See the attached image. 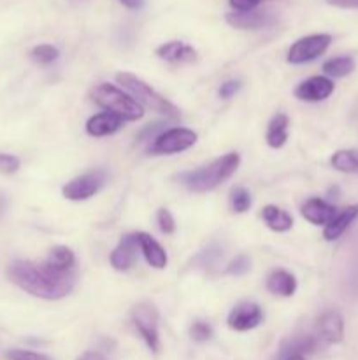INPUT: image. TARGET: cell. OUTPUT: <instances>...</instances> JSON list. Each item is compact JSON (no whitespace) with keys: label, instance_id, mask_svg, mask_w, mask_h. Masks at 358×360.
<instances>
[{"label":"cell","instance_id":"1","mask_svg":"<svg viewBox=\"0 0 358 360\" xmlns=\"http://www.w3.org/2000/svg\"><path fill=\"white\" fill-rule=\"evenodd\" d=\"M7 276L21 290L48 301L65 297L76 283L74 271H58L48 262L35 264L30 260H16L11 264Z\"/></svg>","mask_w":358,"mask_h":360},{"label":"cell","instance_id":"2","mask_svg":"<svg viewBox=\"0 0 358 360\" xmlns=\"http://www.w3.org/2000/svg\"><path fill=\"white\" fill-rule=\"evenodd\" d=\"M239 160L241 158L237 153H228L214 160L213 164L206 165V167L185 172V174L179 176V179L186 188L193 190V192H207V190L216 188L221 183L227 181L237 171Z\"/></svg>","mask_w":358,"mask_h":360},{"label":"cell","instance_id":"3","mask_svg":"<svg viewBox=\"0 0 358 360\" xmlns=\"http://www.w3.org/2000/svg\"><path fill=\"white\" fill-rule=\"evenodd\" d=\"M91 98L95 101V104L100 105L107 112L116 115L123 122H135V120L142 118L144 115L139 102L126 95L123 90L116 88L114 84L102 83L95 86V90L91 91Z\"/></svg>","mask_w":358,"mask_h":360},{"label":"cell","instance_id":"4","mask_svg":"<svg viewBox=\"0 0 358 360\" xmlns=\"http://www.w3.org/2000/svg\"><path fill=\"white\" fill-rule=\"evenodd\" d=\"M116 79L133 95V98H135L139 104L146 105L151 111L158 112V115L168 116V118H178L179 116L178 108H175L172 102H168L167 98L161 97V95L158 94V91H154L150 84L144 83L142 79H139V77L133 76V74L119 72L118 76H116Z\"/></svg>","mask_w":358,"mask_h":360},{"label":"cell","instance_id":"5","mask_svg":"<svg viewBox=\"0 0 358 360\" xmlns=\"http://www.w3.org/2000/svg\"><path fill=\"white\" fill-rule=\"evenodd\" d=\"M132 322L137 333L144 340L153 354L160 352V336H158V311L151 302H139L132 309Z\"/></svg>","mask_w":358,"mask_h":360},{"label":"cell","instance_id":"6","mask_svg":"<svg viewBox=\"0 0 358 360\" xmlns=\"http://www.w3.org/2000/svg\"><path fill=\"white\" fill-rule=\"evenodd\" d=\"M332 44V35L329 34H314L307 35V37H302L298 41H295L291 44V48L288 49L286 60L293 65H300V63H307L316 60L318 56H321L323 53L329 49V46Z\"/></svg>","mask_w":358,"mask_h":360},{"label":"cell","instance_id":"7","mask_svg":"<svg viewBox=\"0 0 358 360\" xmlns=\"http://www.w3.org/2000/svg\"><path fill=\"white\" fill-rule=\"evenodd\" d=\"M197 143V134L190 129H168L154 137L151 153L172 155L181 153Z\"/></svg>","mask_w":358,"mask_h":360},{"label":"cell","instance_id":"8","mask_svg":"<svg viewBox=\"0 0 358 360\" xmlns=\"http://www.w3.org/2000/svg\"><path fill=\"white\" fill-rule=\"evenodd\" d=\"M107 174L100 169L86 172L83 176H77L72 181L63 186V197L69 200H86L93 197L98 190L104 186Z\"/></svg>","mask_w":358,"mask_h":360},{"label":"cell","instance_id":"9","mask_svg":"<svg viewBox=\"0 0 358 360\" xmlns=\"http://www.w3.org/2000/svg\"><path fill=\"white\" fill-rule=\"evenodd\" d=\"M263 320V313L255 302H241L228 315V327L237 333H246L258 327Z\"/></svg>","mask_w":358,"mask_h":360},{"label":"cell","instance_id":"10","mask_svg":"<svg viewBox=\"0 0 358 360\" xmlns=\"http://www.w3.org/2000/svg\"><path fill=\"white\" fill-rule=\"evenodd\" d=\"M316 336L325 345H337L344 338V320L339 311L330 309L318 319L316 323Z\"/></svg>","mask_w":358,"mask_h":360},{"label":"cell","instance_id":"11","mask_svg":"<svg viewBox=\"0 0 358 360\" xmlns=\"http://www.w3.org/2000/svg\"><path fill=\"white\" fill-rule=\"evenodd\" d=\"M333 94V81L325 76H312L295 88V97L305 102H319Z\"/></svg>","mask_w":358,"mask_h":360},{"label":"cell","instance_id":"12","mask_svg":"<svg viewBox=\"0 0 358 360\" xmlns=\"http://www.w3.org/2000/svg\"><path fill=\"white\" fill-rule=\"evenodd\" d=\"M157 55L161 60L171 63H192L199 58V53L193 46L185 44L181 41H171L157 48Z\"/></svg>","mask_w":358,"mask_h":360},{"label":"cell","instance_id":"13","mask_svg":"<svg viewBox=\"0 0 358 360\" xmlns=\"http://www.w3.org/2000/svg\"><path fill=\"white\" fill-rule=\"evenodd\" d=\"M137 236L128 234L121 238L119 245L111 253V266L116 271H128L133 266L137 257Z\"/></svg>","mask_w":358,"mask_h":360},{"label":"cell","instance_id":"14","mask_svg":"<svg viewBox=\"0 0 358 360\" xmlns=\"http://www.w3.org/2000/svg\"><path fill=\"white\" fill-rule=\"evenodd\" d=\"M227 23L234 28H241V30H256V28L267 27L272 21V16L263 11H246V13H228Z\"/></svg>","mask_w":358,"mask_h":360},{"label":"cell","instance_id":"15","mask_svg":"<svg viewBox=\"0 0 358 360\" xmlns=\"http://www.w3.org/2000/svg\"><path fill=\"white\" fill-rule=\"evenodd\" d=\"M300 213L312 225H329L337 214V210L323 199H309L302 206Z\"/></svg>","mask_w":358,"mask_h":360},{"label":"cell","instance_id":"16","mask_svg":"<svg viewBox=\"0 0 358 360\" xmlns=\"http://www.w3.org/2000/svg\"><path fill=\"white\" fill-rule=\"evenodd\" d=\"M137 245H139L140 252H142L144 259L154 269H165L167 266V253L161 248L160 243L154 241L150 234L146 232H137Z\"/></svg>","mask_w":358,"mask_h":360},{"label":"cell","instance_id":"17","mask_svg":"<svg viewBox=\"0 0 358 360\" xmlns=\"http://www.w3.org/2000/svg\"><path fill=\"white\" fill-rule=\"evenodd\" d=\"M123 127V120L118 118L112 112H100V115H95L88 120L86 123V132L91 137H105L111 136V134L118 132Z\"/></svg>","mask_w":358,"mask_h":360},{"label":"cell","instance_id":"18","mask_svg":"<svg viewBox=\"0 0 358 360\" xmlns=\"http://www.w3.org/2000/svg\"><path fill=\"white\" fill-rule=\"evenodd\" d=\"M357 218H358V204L344 207L340 213H337L336 217H333V220L330 221L329 225H325L323 238H325L326 241H336V239H339L340 236L347 231V227H350Z\"/></svg>","mask_w":358,"mask_h":360},{"label":"cell","instance_id":"19","mask_svg":"<svg viewBox=\"0 0 358 360\" xmlns=\"http://www.w3.org/2000/svg\"><path fill=\"white\" fill-rule=\"evenodd\" d=\"M319 345H321V341L318 340V336L291 338V340L284 341L283 347H281L279 360H286L288 357H293V355H302L304 357V355L314 354Z\"/></svg>","mask_w":358,"mask_h":360},{"label":"cell","instance_id":"20","mask_svg":"<svg viewBox=\"0 0 358 360\" xmlns=\"http://www.w3.org/2000/svg\"><path fill=\"white\" fill-rule=\"evenodd\" d=\"M267 290L272 292L276 295H283V297H290L297 290V280L293 274L288 271L277 269L267 276Z\"/></svg>","mask_w":358,"mask_h":360},{"label":"cell","instance_id":"21","mask_svg":"<svg viewBox=\"0 0 358 360\" xmlns=\"http://www.w3.org/2000/svg\"><path fill=\"white\" fill-rule=\"evenodd\" d=\"M267 144L270 148H281L284 146L288 139V116L286 115H276L269 123V129H267Z\"/></svg>","mask_w":358,"mask_h":360},{"label":"cell","instance_id":"22","mask_svg":"<svg viewBox=\"0 0 358 360\" xmlns=\"http://www.w3.org/2000/svg\"><path fill=\"white\" fill-rule=\"evenodd\" d=\"M263 221L267 224V227L272 229L274 232H286L290 231L293 220H291L290 214L286 211L279 210L277 206H265L262 211Z\"/></svg>","mask_w":358,"mask_h":360},{"label":"cell","instance_id":"23","mask_svg":"<svg viewBox=\"0 0 358 360\" xmlns=\"http://www.w3.org/2000/svg\"><path fill=\"white\" fill-rule=\"evenodd\" d=\"M330 164H332V167L336 169V171L354 174V172H358V151H336V153L332 155V158H330Z\"/></svg>","mask_w":358,"mask_h":360},{"label":"cell","instance_id":"24","mask_svg":"<svg viewBox=\"0 0 358 360\" xmlns=\"http://www.w3.org/2000/svg\"><path fill=\"white\" fill-rule=\"evenodd\" d=\"M354 70V60L351 56H336L323 63V72L330 77H344Z\"/></svg>","mask_w":358,"mask_h":360},{"label":"cell","instance_id":"25","mask_svg":"<svg viewBox=\"0 0 358 360\" xmlns=\"http://www.w3.org/2000/svg\"><path fill=\"white\" fill-rule=\"evenodd\" d=\"M74 262H76V257H74V252L67 246H56L49 252L48 264L51 267L58 271H72Z\"/></svg>","mask_w":358,"mask_h":360},{"label":"cell","instance_id":"26","mask_svg":"<svg viewBox=\"0 0 358 360\" xmlns=\"http://www.w3.org/2000/svg\"><path fill=\"white\" fill-rule=\"evenodd\" d=\"M58 49L51 44H39L30 51L32 60L39 63V65H49V63H53L58 58Z\"/></svg>","mask_w":358,"mask_h":360},{"label":"cell","instance_id":"27","mask_svg":"<svg viewBox=\"0 0 358 360\" xmlns=\"http://www.w3.org/2000/svg\"><path fill=\"white\" fill-rule=\"evenodd\" d=\"M230 204L235 213H244L251 206V195L246 188H234L230 195Z\"/></svg>","mask_w":358,"mask_h":360},{"label":"cell","instance_id":"28","mask_svg":"<svg viewBox=\"0 0 358 360\" xmlns=\"http://www.w3.org/2000/svg\"><path fill=\"white\" fill-rule=\"evenodd\" d=\"M190 336L197 343H206V341H209L213 338V329L206 322H195L192 326V329H190Z\"/></svg>","mask_w":358,"mask_h":360},{"label":"cell","instance_id":"29","mask_svg":"<svg viewBox=\"0 0 358 360\" xmlns=\"http://www.w3.org/2000/svg\"><path fill=\"white\" fill-rule=\"evenodd\" d=\"M157 221L158 227H160V231L164 232V234H172V232L175 231V221L168 210H158Z\"/></svg>","mask_w":358,"mask_h":360},{"label":"cell","instance_id":"30","mask_svg":"<svg viewBox=\"0 0 358 360\" xmlns=\"http://www.w3.org/2000/svg\"><path fill=\"white\" fill-rule=\"evenodd\" d=\"M20 169V158L14 155L0 153V174H14Z\"/></svg>","mask_w":358,"mask_h":360},{"label":"cell","instance_id":"31","mask_svg":"<svg viewBox=\"0 0 358 360\" xmlns=\"http://www.w3.org/2000/svg\"><path fill=\"white\" fill-rule=\"evenodd\" d=\"M249 259L246 255H239V257H235L234 260H232L230 264H228V267H227V273L228 274H235V276H239V274H244V273H248V269H249Z\"/></svg>","mask_w":358,"mask_h":360},{"label":"cell","instance_id":"32","mask_svg":"<svg viewBox=\"0 0 358 360\" xmlns=\"http://www.w3.org/2000/svg\"><path fill=\"white\" fill-rule=\"evenodd\" d=\"M7 359L9 360H48V357L37 352L30 350H11L7 352Z\"/></svg>","mask_w":358,"mask_h":360},{"label":"cell","instance_id":"33","mask_svg":"<svg viewBox=\"0 0 358 360\" xmlns=\"http://www.w3.org/2000/svg\"><path fill=\"white\" fill-rule=\"evenodd\" d=\"M228 4L235 13H246V11H255L262 0H228Z\"/></svg>","mask_w":358,"mask_h":360},{"label":"cell","instance_id":"34","mask_svg":"<svg viewBox=\"0 0 358 360\" xmlns=\"http://www.w3.org/2000/svg\"><path fill=\"white\" fill-rule=\"evenodd\" d=\"M241 88V83L237 79H230V81H225L220 88V97L221 98H230L232 95H235Z\"/></svg>","mask_w":358,"mask_h":360},{"label":"cell","instance_id":"35","mask_svg":"<svg viewBox=\"0 0 358 360\" xmlns=\"http://www.w3.org/2000/svg\"><path fill=\"white\" fill-rule=\"evenodd\" d=\"M325 2L339 9H358V0H325Z\"/></svg>","mask_w":358,"mask_h":360},{"label":"cell","instance_id":"36","mask_svg":"<svg viewBox=\"0 0 358 360\" xmlns=\"http://www.w3.org/2000/svg\"><path fill=\"white\" fill-rule=\"evenodd\" d=\"M161 123H153V125H150V127H146V129L142 130V132H140V136H139V141H146L147 137H153L154 134L158 132V130H161Z\"/></svg>","mask_w":358,"mask_h":360},{"label":"cell","instance_id":"37","mask_svg":"<svg viewBox=\"0 0 358 360\" xmlns=\"http://www.w3.org/2000/svg\"><path fill=\"white\" fill-rule=\"evenodd\" d=\"M77 360H105V357L98 352H84Z\"/></svg>","mask_w":358,"mask_h":360},{"label":"cell","instance_id":"38","mask_svg":"<svg viewBox=\"0 0 358 360\" xmlns=\"http://www.w3.org/2000/svg\"><path fill=\"white\" fill-rule=\"evenodd\" d=\"M126 9H140L144 4V0H119Z\"/></svg>","mask_w":358,"mask_h":360},{"label":"cell","instance_id":"39","mask_svg":"<svg viewBox=\"0 0 358 360\" xmlns=\"http://www.w3.org/2000/svg\"><path fill=\"white\" fill-rule=\"evenodd\" d=\"M4 211H6V197L0 193V214H2Z\"/></svg>","mask_w":358,"mask_h":360},{"label":"cell","instance_id":"40","mask_svg":"<svg viewBox=\"0 0 358 360\" xmlns=\"http://www.w3.org/2000/svg\"><path fill=\"white\" fill-rule=\"evenodd\" d=\"M286 360H305L302 355H293V357H288Z\"/></svg>","mask_w":358,"mask_h":360},{"label":"cell","instance_id":"41","mask_svg":"<svg viewBox=\"0 0 358 360\" xmlns=\"http://www.w3.org/2000/svg\"><path fill=\"white\" fill-rule=\"evenodd\" d=\"M48 360H49V359H48Z\"/></svg>","mask_w":358,"mask_h":360}]
</instances>
